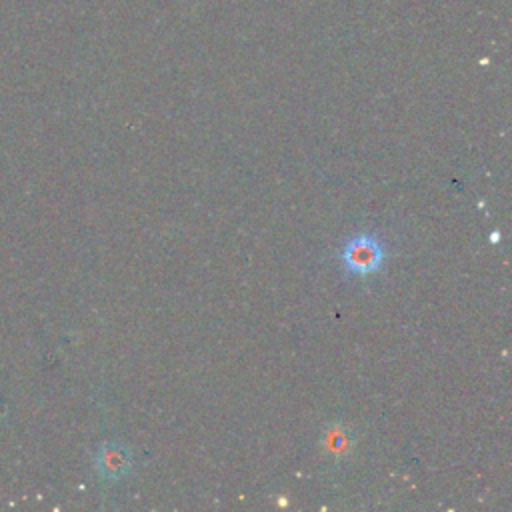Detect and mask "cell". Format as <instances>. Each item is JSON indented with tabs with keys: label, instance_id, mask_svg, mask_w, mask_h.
<instances>
[{
	"label": "cell",
	"instance_id": "obj_1",
	"mask_svg": "<svg viewBox=\"0 0 512 512\" xmlns=\"http://www.w3.org/2000/svg\"><path fill=\"white\" fill-rule=\"evenodd\" d=\"M386 252L382 242L374 234L352 236L340 250V262L348 276L368 278L376 274L384 264Z\"/></svg>",
	"mask_w": 512,
	"mask_h": 512
},
{
	"label": "cell",
	"instance_id": "obj_2",
	"mask_svg": "<svg viewBox=\"0 0 512 512\" xmlns=\"http://www.w3.org/2000/svg\"><path fill=\"white\" fill-rule=\"evenodd\" d=\"M96 472L106 482H122L132 472V454L128 446L118 442H106L100 446L94 458Z\"/></svg>",
	"mask_w": 512,
	"mask_h": 512
}]
</instances>
